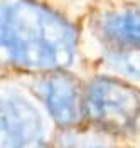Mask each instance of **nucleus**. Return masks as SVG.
Instances as JSON below:
<instances>
[{
    "mask_svg": "<svg viewBox=\"0 0 140 148\" xmlns=\"http://www.w3.org/2000/svg\"><path fill=\"white\" fill-rule=\"evenodd\" d=\"M115 71L140 79V49H117L106 57Z\"/></svg>",
    "mask_w": 140,
    "mask_h": 148,
    "instance_id": "obj_6",
    "label": "nucleus"
},
{
    "mask_svg": "<svg viewBox=\"0 0 140 148\" xmlns=\"http://www.w3.org/2000/svg\"><path fill=\"white\" fill-rule=\"evenodd\" d=\"M0 125L2 148H32L42 131L37 110L20 96L2 99Z\"/></svg>",
    "mask_w": 140,
    "mask_h": 148,
    "instance_id": "obj_3",
    "label": "nucleus"
},
{
    "mask_svg": "<svg viewBox=\"0 0 140 148\" xmlns=\"http://www.w3.org/2000/svg\"><path fill=\"white\" fill-rule=\"evenodd\" d=\"M83 110L103 128L127 133L140 123V94L121 81L96 77L86 88Z\"/></svg>",
    "mask_w": 140,
    "mask_h": 148,
    "instance_id": "obj_2",
    "label": "nucleus"
},
{
    "mask_svg": "<svg viewBox=\"0 0 140 148\" xmlns=\"http://www.w3.org/2000/svg\"><path fill=\"white\" fill-rule=\"evenodd\" d=\"M2 47L22 67L57 71L73 62L76 34L52 9L34 0H14L2 7Z\"/></svg>",
    "mask_w": 140,
    "mask_h": 148,
    "instance_id": "obj_1",
    "label": "nucleus"
},
{
    "mask_svg": "<svg viewBox=\"0 0 140 148\" xmlns=\"http://www.w3.org/2000/svg\"><path fill=\"white\" fill-rule=\"evenodd\" d=\"M96 32L117 49H140V5L105 12L96 20Z\"/></svg>",
    "mask_w": 140,
    "mask_h": 148,
    "instance_id": "obj_5",
    "label": "nucleus"
},
{
    "mask_svg": "<svg viewBox=\"0 0 140 148\" xmlns=\"http://www.w3.org/2000/svg\"><path fill=\"white\" fill-rule=\"evenodd\" d=\"M37 89L49 114L59 125H73L79 120L84 98H81L74 77L64 73L49 74L39 83Z\"/></svg>",
    "mask_w": 140,
    "mask_h": 148,
    "instance_id": "obj_4",
    "label": "nucleus"
},
{
    "mask_svg": "<svg viewBox=\"0 0 140 148\" xmlns=\"http://www.w3.org/2000/svg\"><path fill=\"white\" fill-rule=\"evenodd\" d=\"M91 148H110V147H101V145H94V147H91Z\"/></svg>",
    "mask_w": 140,
    "mask_h": 148,
    "instance_id": "obj_7",
    "label": "nucleus"
}]
</instances>
